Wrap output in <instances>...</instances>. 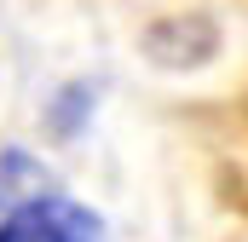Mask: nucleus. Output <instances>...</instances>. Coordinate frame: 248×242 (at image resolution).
<instances>
[{"label": "nucleus", "mask_w": 248, "mask_h": 242, "mask_svg": "<svg viewBox=\"0 0 248 242\" xmlns=\"http://www.w3.org/2000/svg\"><path fill=\"white\" fill-rule=\"evenodd\" d=\"M0 242H110V231L69 196H29L0 219Z\"/></svg>", "instance_id": "f257e3e1"}]
</instances>
